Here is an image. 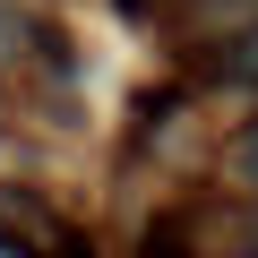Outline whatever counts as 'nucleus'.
Segmentation results:
<instances>
[{
    "instance_id": "obj_1",
    "label": "nucleus",
    "mask_w": 258,
    "mask_h": 258,
    "mask_svg": "<svg viewBox=\"0 0 258 258\" xmlns=\"http://www.w3.org/2000/svg\"><path fill=\"white\" fill-rule=\"evenodd\" d=\"M207 78H224V86H258V18H241V26H232V35L215 43Z\"/></svg>"
},
{
    "instance_id": "obj_2",
    "label": "nucleus",
    "mask_w": 258,
    "mask_h": 258,
    "mask_svg": "<svg viewBox=\"0 0 258 258\" xmlns=\"http://www.w3.org/2000/svg\"><path fill=\"white\" fill-rule=\"evenodd\" d=\"M189 249V215H164V224H147V241H138V258H181Z\"/></svg>"
},
{
    "instance_id": "obj_3",
    "label": "nucleus",
    "mask_w": 258,
    "mask_h": 258,
    "mask_svg": "<svg viewBox=\"0 0 258 258\" xmlns=\"http://www.w3.org/2000/svg\"><path fill=\"white\" fill-rule=\"evenodd\" d=\"M224 172H232L241 189H258V120H249V129H241V138L224 147Z\"/></svg>"
},
{
    "instance_id": "obj_4",
    "label": "nucleus",
    "mask_w": 258,
    "mask_h": 258,
    "mask_svg": "<svg viewBox=\"0 0 258 258\" xmlns=\"http://www.w3.org/2000/svg\"><path fill=\"white\" fill-rule=\"evenodd\" d=\"M0 258H35V249H26V241H0Z\"/></svg>"
}]
</instances>
